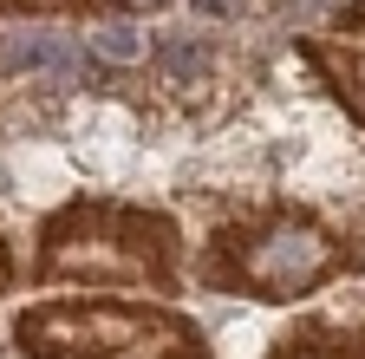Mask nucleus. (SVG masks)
Segmentation results:
<instances>
[{"instance_id":"nucleus-1","label":"nucleus","mask_w":365,"mask_h":359,"mask_svg":"<svg viewBox=\"0 0 365 359\" xmlns=\"http://www.w3.org/2000/svg\"><path fill=\"white\" fill-rule=\"evenodd\" d=\"M20 333L53 359H196V327H176L163 313L46 307V313H26Z\"/></svg>"},{"instance_id":"nucleus-2","label":"nucleus","mask_w":365,"mask_h":359,"mask_svg":"<svg viewBox=\"0 0 365 359\" xmlns=\"http://www.w3.org/2000/svg\"><path fill=\"white\" fill-rule=\"evenodd\" d=\"M333 261H339V248L319 229H307V222H281V229H267L261 242H248L242 281L261 288V294H300V288H313L319 275H327Z\"/></svg>"},{"instance_id":"nucleus-3","label":"nucleus","mask_w":365,"mask_h":359,"mask_svg":"<svg viewBox=\"0 0 365 359\" xmlns=\"http://www.w3.org/2000/svg\"><path fill=\"white\" fill-rule=\"evenodd\" d=\"M7 72H66L72 66V53L59 46V39H46V33H33V39H7Z\"/></svg>"},{"instance_id":"nucleus-4","label":"nucleus","mask_w":365,"mask_h":359,"mask_svg":"<svg viewBox=\"0 0 365 359\" xmlns=\"http://www.w3.org/2000/svg\"><path fill=\"white\" fill-rule=\"evenodd\" d=\"M98 53H105V59H137V53H144V39H137L130 26H105V33H98Z\"/></svg>"}]
</instances>
